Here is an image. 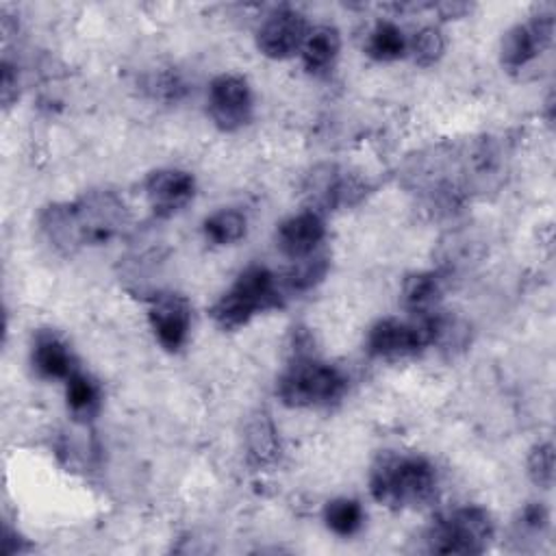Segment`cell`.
<instances>
[{
  "mask_svg": "<svg viewBox=\"0 0 556 556\" xmlns=\"http://www.w3.org/2000/svg\"><path fill=\"white\" fill-rule=\"evenodd\" d=\"M128 224L126 204L113 191H89L74 202H54L39 213V228L61 254L102 245Z\"/></svg>",
  "mask_w": 556,
  "mask_h": 556,
  "instance_id": "6da1fadb",
  "label": "cell"
},
{
  "mask_svg": "<svg viewBox=\"0 0 556 556\" xmlns=\"http://www.w3.org/2000/svg\"><path fill=\"white\" fill-rule=\"evenodd\" d=\"M437 489L432 463L417 454L380 452L369 471V491L389 508L424 506Z\"/></svg>",
  "mask_w": 556,
  "mask_h": 556,
  "instance_id": "7a4b0ae2",
  "label": "cell"
},
{
  "mask_svg": "<svg viewBox=\"0 0 556 556\" xmlns=\"http://www.w3.org/2000/svg\"><path fill=\"white\" fill-rule=\"evenodd\" d=\"M348 389L343 371L311 354H295L276 384L282 404L293 408L330 406Z\"/></svg>",
  "mask_w": 556,
  "mask_h": 556,
  "instance_id": "3957f363",
  "label": "cell"
},
{
  "mask_svg": "<svg viewBox=\"0 0 556 556\" xmlns=\"http://www.w3.org/2000/svg\"><path fill=\"white\" fill-rule=\"evenodd\" d=\"M280 304L282 291L278 278L263 265H250L237 276L235 285L215 300L208 313L219 328L237 330L254 315Z\"/></svg>",
  "mask_w": 556,
  "mask_h": 556,
  "instance_id": "277c9868",
  "label": "cell"
},
{
  "mask_svg": "<svg viewBox=\"0 0 556 556\" xmlns=\"http://www.w3.org/2000/svg\"><path fill=\"white\" fill-rule=\"evenodd\" d=\"M495 536L491 515L480 506H460L432 519L426 547L434 554H482Z\"/></svg>",
  "mask_w": 556,
  "mask_h": 556,
  "instance_id": "5b68a950",
  "label": "cell"
},
{
  "mask_svg": "<svg viewBox=\"0 0 556 556\" xmlns=\"http://www.w3.org/2000/svg\"><path fill=\"white\" fill-rule=\"evenodd\" d=\"M437 315L439 311L413 317L408 321L395 317L376 321L367 332V352L376 358L400 361L421 352L428 345H434Z\"/></svg>",
  "mask_w": 556,
  "mask_h": 556,
  "instance_id": "8992f818",
  "label": "cell"
},
{
  "mask_svg": "<svg viewBox=\"0 0 556 556\" xmlns=\"http://www.w3.org/2000/svg\"><path fill=\"white\" fill-rule=\"evenodd\" d=\"M302 191L311 202L313 211L315 208L334 211V208H350L361 200H365L369 191V182L356 172L343 169L332 163H324L313 167L306 174L302 182Z\"/></svg>",
  "mask_w": 556,
  "mask_h": 556,
  "instance_id": "52a82bcc",
  "label": "cell"
},
{
  "mask_svg": "<svg viewBox=\"0 0 556 556\" xmlns=\"http://www.w3.org/2000/svg\"><path fill=\"white\" fill-rule=\"evenodd\" d=\"M554 37V13L541 11L523 24H515L502 37L500 63L506 72L515 74L528 67L541 52L552 46Z\"/></svg>",
  "mask_w": 556,
  "mask_h": 556,
  "instance_id": "ba28073f",
  "label": "cell"
},
{
  "mask_svg": "<svg viewBox=\"0 0 556 556\" xmlns=\"http://www.w3.org/2000/svg\"><path fill=\"white\" fill-rule=\"evenodd\" d=\"M208 115L224 132H235L252 119V91L245 78L222 74L208 87Z\"/></svg>",
  "mask_w": 556,
  "mask_h": 556,
  "instance_id": "9c48e42d",
  "label": "cell"
},
{
  "mask_svg": "<svg viewBox=\"0 0 556 556\" xmlns=\"http://www.w3.org/2000/svg\"><path fill=\"white\" fill-rule=\"evenodd\" d=\"M308 30L311 26L300 11L291 7H278L267 13L258 26L256 48L269 59H289L302 50Z\"/></svg>",
  "mask_w": 556,
  "mask_h": 556,
  "instance_id": "30bf717a",
  "label": "cell"
},
{
  "mask_svg": "<svg viewBox=\"0 0 556 556\" xmlns=\"http://www.w3.org/2000/svg\"><path fill=\"white\" fill-rule=\"evenodd\" d=\"M146 198L159 217H172L182 211L195 193V180L185 169H156L143 182Z\"/></svg>",
  "mask_w": 556,
  "mask_h": 556,
  "instance_id": "8fae6325",
  "label": "cell"
},
{
  "mask_svg": "<svg viewBox=\"0 0 556 556\" xmlns=\"http://www.w3.org/2000/svg\"><path fill=\"white\" fill-rule=\"evenodd\" d=\"M148 319L161 348H165L167 352H178L185 345L191 326V308L182 295H156L148 311Z\"/></svg>",
  "mask_w": 556,
  "mask_h": 556,
  "instance_id": "7c38bea8",
  "label": "cell"
},
{
  "mask_svg": "<svg viewBox=\"0 0 556 556\" xmlns=\"http://www.w3.org/2000/svg\"><path fill=\"white\" fill-rule=\"evenodd\" d=\"M324 235H326V226H324L321 215L317 211L308 208V211L287 217L278 226L276 245L285 256L300 261L304 256H311L317 250Z\"/></svg>",
  "mask_w": 556,
  "mask_h": 556,
  "instance_id": "4fadbf2b",
  "label": "cell"
},
{
  "mask_svg": "<svg viewBox=\"0 0 556 556\" xmlns=\"http://www.w3.org/2000/svg\"><path fill=\"white\" fill-rule=\"evenodd\" d=\"M443 295V276L437 271H415L402 282V304L413 317L439 311Z\"/></svg>",
  "mask_w": 556,
  "mask_h": 556,
  "instance_id": "5bb4252c",
  "label": "cell"
},
{
  "mask_svg": "<svg viewBox=\"0 0 556 556\" xmlns=\"http://www.w3.org/2000/svg\"><path fill=\"white\" fill-rule=\"evenodd\" d=\"M33 365L43 378L67 380L74 371V358L67 345L52 332H39L33 345Z\"/></svg>",
  "mask_w": 556,
  "mask_h": 556,
  "instance_id": "9a60e30c",
  "label": "cell"
},
{
  "mask_svg": "<svg viewBox=\"0 0 556 556\" xmlns=\"http://www.w3.org/2000/svg\"><path fill=\"white\" fill-rule=\"evenodd\" d=\"M339 48H341V37L334 26H328V24L311 26L300 50L306 72L311 74L326 72L334 63Z\"/></svg>",
  "mask_w": 556,
  "mask_h": 556,
  "instance_id": "2e32d148",
  "label": "cell"
},
{
  "mask_svg": "<svg viewBox=\"0 0 556 556\" xmlns=\"http://www.w3.org/2000/svg\"><path fill=\"white\" fill-rule=\"evenodd\" d=\"M245 443H248V458L254 465H269L278 458L280 445L274 424L267 419V415H256L245 430Z\"/></svg>",
  "mask_w": 556,
  "mask_h": 556,
  "instance_id": "e0dca14e",
  "label": "cell"
},
{
  "mask_svg": "<svg viewBox=\"0 0 556 556\" xmlns=\"http://www.w3.org/2000/svg\"><path fill=\"white\" fill-rule=\"evenodd\" d=\"M408 50V41L400 26H395L389 20L378 22L367 37L365 52L376 61H395L404 56Z\"/></svg>",
  "mask_w": 556,
  "mask_h": 556,
  "instance_id": "ac0fdd59",
  "label": "cell"
},
{
  "mask_svg": "<svg viewBox=\"0 0 556 556\" xmlns=\"http://www.w3.org/2000/svg\"><path fill=\"white\" fill-rule=\"evenodd\" d=\"M65 400L74 417L91 419L100 408V387L83 371H74L65 380Z\"/></svg>",
  "mask_w": 556,
  "mask_h": 556,
  "instance_id": "d6986e66",
  "label": "cell"
},
{
  "mask_svg": "<svg viewBox=\"0 0 556 556\" xmlns=\"http://www.w3.org/2000/svg\"><path fill=\"white\" fill-rule=\"evenodd\" d=\"M202 228L215 245H230L245 235V217L235 208H219L204 219Z\"/></svg>",
  "mask_w": 556,
  "mask_h": 556,
  "instance_id": "ffe728a7",
  "label": "cell"
},
{
  "mask_svg": "<svg viewBox=\"0 0 556 556\" xmlns=\"http://www.w3.org/2000/svg\"><path fill=\"white\" fill-rule=\"evenodd\" d=\"M324 521L339 536H352L363 526V508L356 500L337 497L326 504Z\"/></svg>",
  "mask_w": 556,
  "mask_h": 556,
  "instance_id": "44dd1931",
  "label": "cell"
},
{
  "mask_svg": "<svg viewBox=\"0 0 556 556\" xmlns=\"http://www.w3.org/2000/svg\"><path fill=\"white\" fill-rule=\"evenodd\" d=\"M413 61L421 67H430L434 65L443 52H445V37L437 26H424L419 28L413 39L408 41V50Z\"/></svg>",
  "mask_w": 556,
  "mask_h": 556,
  "instance_id": "7402d4cb",
  "label": "cell"
},
{
  "mask_svg": "<svg viewBox=\"0 0 556 556\" xmlns=\"http://www.w3.org/2000/svg\"><path fill=\"white\" fill-rule=\"evenodd\" d=\"M328 271V258L324 254H311L295 261V267L285 276V287L289 291H308L313 289Z\"/></svg>",
  "mask_w": 556,
  "mask_h": 556,
  "instance_id": "603a6c76",
  "label": "cell"
},
{
  "mask_svg": "<svg viewBox=\"0 0 556 556\" xmlns=\"http://www.w3.org/2000/svg\"><path fill=\"white\" fill-rule=\"evenodd\" d=\"M528 476L541 486L549 489L554 482V445L549 441L536 443L528 454Z\"/></svg>",
  "mask_w": 556,
  "mask_h": 556,
  "instance_id": "cb8c5ba5",
  "label": "cell"
},
{
  "mask_svg": "<svg viewBox=\"0 0 556 556\" xmlns=\"http://www.w3.org/2000/svg\"><path fill=\"white\" fill-rule=\"evenodd\" d=\"M549 515L541 502L526 504L515 517V536L517 539H536L547 528Z\"/></svg>",
  "mask_w": 556,
  "mask_h": 556,
  "instance_id": "d4e9b609",
  "label": "cell"
},
{
  "mask_svg": "<svg viewBox=\"0 0 556 556\" xmlns=\"http://www.w3.org/2000/svg\"><path fill=\"white\" fill-rule=\"evenodd\" d=\"M146 89L152 93V98L163 100V102H176L185 96L187 85L182 76L174 70H163L159 74H152L146 83Z\"/></svg>",
  "mask_w": 556,
  "mask_h": 556,
  "instance_id": "484cf974",
  "label": "cell"
},
{
  "mask_svg": "<svg viewBox=\"0 0 556 556\" xmlns=\"http://www.w3.org/2000/svg\"><path fill=\"white\" fill-rule=\"evenodd\" d=\"M17 98V70L9 63V59L2 61V104L11 106V102Z\"/></svg>",
  "mask_w": 556,
  "mask_h": 556,
  "instance_id": "4316f807",
  "label": "cell"
},
{
  "mask_svg": "<svg viewBox=\"0 0 556 556\" xmlns=\"http://www.w3.org/2000/svg\"><path fill=\"white\" fill-rule=\"evenodd\" d=\"M439 9L445 13V17H456V15H463V13L467 11V4H452V2H445V4H441Z\"/></svg>",
  "mask_w": 556,
  "mask_h": 556,
  "instance_id": "83f0119b",
  "label": "cell"
}]
</instances>
